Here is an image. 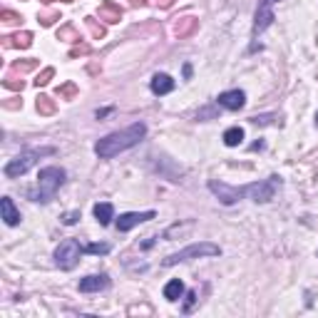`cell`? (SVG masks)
Listing matches in <instances>:
<instances>
[{"mask_svg":"<svg viewBox=\"0 0 318 318\" xmlns=\"http://www.w3.org/2000/svg\"><path fill=\"white\" fill-rule=\"evenodd\" d=\"M144 137H147V125H144V122H134V125H130V127L122 130V132H112V134L102 137V139L95 144V154H97L100 159H112V157H117V154H122V152L137 147Z\"/></svg>","mask_w":318,"mask_h":318,"instance_id":"2","label":"cell"},{"mask_svg":"<svg viewBox=\"0 0 318 318\" xmlns=\"http://www.w3.org/2000/svg\"><path fill=\"white\" fill-rule=\"evenodd\" d=\"M278 0H259L256 5V15H254V35H261L266 27H271V23L276 20L273 18V5Z\"/></svg>","mask_w":318,"mask_h":318,"instance_id":"7","label":"cell"},{"mask_svg":"<svg viewBox=\"0 0 318 318\" xmlns=\"http://www.w3.org/2000/svg\"><path fill=\"white\" fill-rule=\"evenodd\" d=\"M43 3H50V0H43ZM62 3H72V0H62Z\"/></svg>","mask_w":318,"mask_h":318,"instance_id":"39","label":"cell"},{"mask_svg":"<svg viewBox=\"0 0 318 318\" xmlns=\"http://www.w3.org/2000/svg\"><path fill=\"white\" fill-rule=\"evenodd\" d=\"M85 23H87V27H90V32H92L95 37H105V27H102V25H97V23H95V18H87Z\"/></svg>","mask_w":318,"mask_h":318,"instance_id":"25","label":"cell"},{"mask_svg":"<svg viewBox=\"0 0 318 318\" xmlns=\"http://www.w3.org/2000/svg\"><path fill=\"white\" fill-rule=\"evenodd\" d=\"M80 219H82L80 209H72V212H65V214H62V224H65V226H75Z\"/></svg>","mask_w":318,"mask_h":318,"instance_id":"24","label":"cell"},{"mask_svg":"<svg viewBox=\"0 0 318 318\" xmlns=\"http://www.w3.org/2000/svg\"><path fill=\"white\" fill-rule=\"evenodd\" d=\"M85 254V244L77 241V238H65V241L55 249V264L62 271H70L80 264V256Z\"/></svg>","mask_w":318,"mask_h":318,"instance_id":"6","label":"cell"},{"mask_svg":"<svg viewBox=\"0 0 318 318\" xmlns=\"http://www.w3.org/2000/svg\"><path fill=\"white\" fill-rule=\"evenodd\" d=\"M273 119H276V114H256V117H251V122L254 125H273Z\"/></svg>","mask_w":318,"mask_h":318,"instance_id":"27","label":"cell"},{"mask_svg":"<svg viewBox=\"0 0 318 318\" xmlns=\"http://www.w3.org/2000/svg\"><path fill=\"white\" fill-rule=\"evenodd\" d=\"M241 142H244V130L241 127H229L224 132V144L226 147H238Z\"/></svg>","mask_w":318,"mask_h":318,"instance_id":"17","label":"cell"},{"mask_svg":"<svg viewBox=\"0 0 318 318\" xmlns=\"http://www.w3.org/2000/svg\"><path fill=\"white\" fill-rule=\"evenodd\" d=\"M194 303H196V291H189V293H186V306H184L182 311H184V313H189Z\"/></svg>","mask_w":318,"mask_h":318,"instance_id":"30","label":"cell"},{"mask_svg":"<svg viewBox=\"0 0 318 318\" xmlns=\"http://www.w3.org/2000/svg\"><path fill=\"white\" fill-rule=\"evenodd\" d=\"M157 214L154 212H127V214H122L117 219V229L119 231H130V229H134V226H139V224H144V221H152Z\"/></svg>","mask_w":318,"mask_h":318,"instance_id":"9","label":"cell"},{"mask_svg":"<svg viewBox=\"0 0 318 318\" xmlns=\"http://www.w3.org/2000/svg\"><path fill=\"white\" fill-rule=\"evenodd\" d=\"M0 212H3V219H5L8 226H18V224H20V212L15 209V204H13L10 196L0 199Z\"/></svg>","mask_w":318,"mask_h":318,"instance_id":"12","label":"cell"},{"mask_svg":"<svg viewBox=\"0 0 318 318\" xmlns=\"http://www.w3.org/2000/svg\"><path fill=\"white\" fill-rule=\"evenodd\" d=\"M65 169L62 167H45L40 169L37 174V186L35 189H27V199L30 202H37V204H48L55 199L57 189L65 184Z\"/></svg>","mask_w":318,"mask_h":318,"instance_id":"3","label":"cell"},{"mask_svg":"<svg viewBox=\"0 0 318 318\" xmlns=\"http://www.w3.org/2000/svg\"><path fill=\"white\" fill-rule=\"evenodd\" d=\"M3 85H5L8 90H23V80H20V82H15L13 77H8V80H3Z\"/></svg>","mask_w":318,"mask_h":318,"instance_id":"31","label":"cell"},{"mask_svg":"<svg viewBox=\"0 0 318 318\" xmlns=\"http://www.w3.org/2000/svg\"><path fill=\"white\" fill-rule=\"evenodd\" d=\"M87 53H90V48H87V45H77V48L70 53V57H75V55H87Z\"/></svg>","mask_w":318,"mask_h":318,"instance_id":"32","label":"cell"},{"mask_svg":"<svg viewBox=\"0 0 318 318\" xmlns=\"http://www.w3.org/2000/svg\"><path fill=\"white\" fill-rule=\"evenodd\" d=\"M112 246L109 244H85V254H95V256H105L109 254Z\"/></svg>","mask_w":318,"mask_h":318,"instance_id":"22","label":"cell"},{"mask_svg":"<svg viewBox=\"0 0 318 318\" xmlns=\"http://www.w3.org/2000/svg\"><path fill=\"white\" fill-rule=\"evenodd\" d=\"M97 15H100V20H105V23H119V18H122V10H119V5H114L112 0H105V3L97 8Z\"/></svg>","mask_w":318,"mask_h":318,"instance_id":"13","label":"cell"},{"mask_svg":"<svg viewBox=\"0 0 318 318\" xmlns=\"http://www.w3.org/2000/svg\"><path fill=\"white\" fill-rule=\"evenodd\" d=\"M53 77H55V70H53V67H45L43 72L37 75V80H35V85H37V87H43V85H48V82H50Z\"/></svg>","mask_w":318,"mask_h":318,"instance_id":"23","label":"cell"},{"mask_svg":"<svg viewBox=\"0 0 318 318\" xmlns=\"http://www.w3.org/2000/svg\"><path fill=\"white\" fill-rule=\"evenodd\" d=\"M95 219H97V224L100 226H109L112 224V219H114V207L109 204V202H102V204H95Z\"/></svg>","mask_w":318,"mask_h":318,"instance_id":"14","label":"cell"},{"mask_svg":"<svg viewBox=\"0 0 318 318\" xmlns=\"http://www.w3.org/2000/svg\"><path fill=\"white\" fill-rule=\"evenodd\" d=\"M219 254H221V249H219L216 244H212V241H199V244H191V246H186V249H179L177 254H169L162 264H164V266H177V264H182V261L202 259V256H219Z\"/></svg>","mask_w":318,"mask_h":318,"instance_id":"5","label":"cell"},{"mask_svg":"<svg viewBox=\"0 0 318 318\" xmlns=\"http://www.w3.org/2000/svg\"><path fill=\"white\" fill-rule=\"evenodd\" d=\"M57 97L60 100H75L77 97V85L75 82H65L57 87Z\"/></svg>","mask_w":318,"mask_h":318,"instance_id":"20","label":"cell"},{"mask_svg":"<svg viewBox=\"0 0 318 318\" xmlns=\"http://www.w3.org/2000/svg\"><path fill=\"white\" fill-rule=\"evenodd\" d=\"M35 67H37V60H25V62H15L13 65V70H18V72H30Z\"/></svg>","mask_w":318,"mask_h":318,"instance_id":"26","label":"cell"},{"mask_svg":"<svg viewBox=\"0 0 318 318\" xmlns=\"http://www.w3.org/2000/svg\"><path fill=\"white\" fill-rule=\"evenodd\" d=\"M0 18H3L5 23H18V20H23L18 13H13V10H3V13H0Z\"/></svg>","mask_w":318,"mask_h":318,"instance_id":"28","label":"cell"},{"mask_svg":"<svg viewBox=\"0 0 318 318\" xmlns=\"http://www.w3.org/2000/svg\"><path fill=\"white\" fill-rule=\"evenodd\" d=\"M196 30V20L194 18H182L177 25H174V32L179 35V37H184V35H191Z\"/></svg>","mask_w":318,"mask_h":318,"instance_id":"19","label":"cell"},{"mask_svg":"<svg viewBox=\"0 0 318 318\" xmlns=\"http://www.w3.org/2000/svg\"><path fill=\"white\" fill-rule=\"evenodd\" d=\"M55 152H57L55 147H40V149H25V152H20L18 157H13L10 162L5 164V177L8 179H18V177L27 174L35 167V162H37L40 157H50Z\"/></svg>","mask_w":318,"mask_h":318,"instance_id":"4","label":"cell"},{"mask_svg":"<svg viewBox=\"0 0 318 318\" xmlns=\"http://www.w3.org/2000/svg\"><path fill=\"white\" fill-rule=\"evenodd\" d=\"M154 241H157V236H149L147 241H142V249H144V251H147V249H152V246H154Z\"/></svg>","mask_w":318,"mask_h":318,"instance_id":"33","label":"cell"},{"mask_svg":"<svg viewBox=\"0 0 318 318\" xmlns=\"http://www.w3.org/2000/svg\"><path fill=\"white\" fill-rule=\"evenodd\" d=\"M109 276L107 273H92V276H85V278H80V293H97V291H105L109 289Z\"/></svg>","mask_w":318,"mask_h":318,"instance_id":"8","label":"cell"},{"mask_svg":"<svg viewBox=\"0 0 318 318\" xmlns=\"http://www.w3.org/2000/svg\"><path fill=\"white\" fill-rule=\"evenodd\" d=\"M109 112H112V109H97V112H95V117H97V119H100V117H107V114H109Z\"/></svg>","mask_w":318,"mask_h":318,"instance_id":"34","label":"cell"},{"mask_svg":"<svg viewBox=\"0 0 318 318\" xmlns=\"http://www.w3.org/2000/svg\"><path fill=\"white\" fill-rule=\"evenodd\" d=\"M184 77H186V80L191 77V65H184Z\"/></svg>","mask_w":318,"mask_h":318,"instance_id":"35","label":"cell"},{"mask_svg":"<svg viewBox=\"0 0 318 318\" xmlns=\"http://www.w3.org/2000/svg\"><path fill=\"white\" fill-rule=\"evenodd\" d=\"M278 186H281V179H278L276 174L268 177V179H264V182L246 184V186H231V184H224V182H216V179L209 182V191L219 199L221 204H226V207L236 204L238 199H244V196H249L251 202H256V204H266V202H271V199H273V194H276Z\"/></svg>","mask_w":318,"mask_h":318,"instance_id":"1","label":"cell"},{"mask_svg":"<svg viewBox=\"0 0 318 318\" xmlns=\"http://www.w3.org/2000/svg\"><path fill=\"white\" fill-rule=\"evenodd\" d=\"M159 3H162V8H169V5L174 3V0H159Z\"/></svg>","mask_w":318,"mask_h":318,"instance_id":"37","label":"cell"},{"mask_svg":"<svg viewBox=\"0 0 318 318\" xmlns=\"http://www.w3.org/2000/svg\"><path fill=\"white\" fill-rule=\"evenodd\" d=\"M149 87H152V92H154V95H159V97H162V95H169V92L177 87V82H174V80H172L167 72H157V75L152 77Z\"/></svg>","mask_w":318,"mask_h":318,"instance_id":"11","label":"cell"},{"mask_svg":"<svg viewBox=\"0 0 318 318\" xmlns=\"http://www.w3.org/2000/svg\"><path fill=\"white\" fill-rule=\"evenodd\" d=\"M216 102L224 107V109H231V112H238L244 105H246V92L244 90H226L216 97Z\"/></svg>","mask_w":318,"mask_h":318,"instance_id":"10","label":"cell"},{"mask_svg":"<svg viewBox=\"0 0 318 318\" xmlns=\"http://www.w3.org/2000/svg\"><path fill=\"white\" fill-rule=\"evenodd\" d=\"M251 149H254V152H256V149H264V142H254V144H251Z\"/></svg>","mask_w":318,"mask_h":318,"instance_id":"36","label":"cell"},{"mask_svg":"<svg viewBox=\"0 0 318 318\" xmlns=\"http://www.w3.org/2000/svg\"><path fill=\"white\" fill-rule=\"evenodd\" d=\"M35 105H37V112H40V114H55V112H57L55 100H53V97H48V95H40Z\"/></svg>","mask_w":318,"mask_h":318,"instance_id":"18","label":"cell"},{"mask_svg":"<svg viewBox=\"0 0 318 318\" xmlns=\"http://www.w3.org/2000/svg\"><path fill=\"white\" fill-rule=\"evenodd\" d=\"M57 40H67V43H77V40H80V35H77V30H75L72 25H65V27H60V30H57Z\"/></svg>","mask_w":318,"mask_h":318,"instance_id":"21","label":"cell"},{"mask_svg":"<svg viewBox=\"0 0 318 318\" xmlns=\"http://www.w3.org/2000/svg\"><path fill=\"white\" fill-rule=\"evenodd\" d=\"M132 5H144V0H132Z\"/></svg>","mask_w":318,"mask_h":318,"instance_id":"38","label":"cell"},{"mask_svg":"<svg viewBox=\"0 0 318 318\" xmlns=\"http://www.w3.org/2000/svg\"><path fill=\"white\" fill-rule=\"evenodd\" d=\"M316 125H318V112H316Z\"/></svg>","mask_w":318,"mask_h":318,"instance_id":"40","label":"cell"},{"mask_svg":"<svg viewBox=\"0 0 318 318\" xmlns=\"http://www.w3.org/2000/svg\"><path fill=\"white\" fill-rule=\"evenodd\" d=\"M3 45L5 48H30L32 45V32H18V35L3 37Z\"/></svg>","mask_w":318,"mask_h":318,"instance_id":"15","label":"cell"},{"mask_svg":"<svg viewBox=\"0 0 318 318\" xmlns=\"http://www.w3.org/2000/svg\"><path fill=\"white\" fill-rule=\"evenodd\" d=\"M55 20H60L57 13H45V15H40V23H43V25H53Z\"/></svg>","mask_w":318,"mask_h":318,"instance_id":"29","label":"cell"},{"mask_svg":"<svg viewBox=\"0 0 318 318\" xmlns=\"http://www.w3.org/2000/svg\"><path fill=\"white\" fill-rule=\"evenodd\" d=\"M182 296H184V284L179 281V278H172V281L164 286V298L174 303V301H179Z\"/></svg>","mask_w":318,"mask_h":318,"instance_id":"16","label":"cell"}]
</instances>
